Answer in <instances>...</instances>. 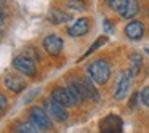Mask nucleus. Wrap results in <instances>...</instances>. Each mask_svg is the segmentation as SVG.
Masks as SVG:
<instances>
[{
    "label": "nucleus",
    "instance_id": "obj_27",
    "mask_svg": "<svg viewBox=\"0 0 149 133\" xmlns=\"http://www.w3.org/2000/svg\"><path fill=\"white\" fill-rule=\"evenodd\" d=\"M146 52H148V53H149V50H146Z\"/></svg>",
    "mask_w": 149,
    "mask_h": 133
},
{
    "label": "nucleus",
    "instance_id": "obj_18",
    "mask_svg": "<svg viewBox=\"0 0 149 133\" xmlns=\"http://www.w3.org/2000/svg\"><path fill=\"white\" fill-rule=\"evenodd\" d=\"M128 0H109V7L112 11H117V13H122L125 10Z\"/></svg>",
    "mask_w": 149,
    "mask_h": 133
},
{
    "label": "nucleus",
    "instance_id": "obj_22",
    "mask_svg": "<svg viewBox=\"0 0 149 133\" xmlns=\"http://www.w3.org/2000/svg\"><path fill=\"white\" fill-rule=\"evenodd\" d=\"M8 107V101H7V96L0 93V114L5 112V109Z\"/></svg>",
    "mask_w": 149,
    "mask_h": 133
},
{
    "label": "nucleus",
    "instance_id": "obj_10",
    "mask_svg": "<svg viewBox=\"0 0 149 133\" xmlns=\"http://www.w3.org/2000/svg\"><path fill=\"white\" fill-rule=\"evenodd\" d=\"M88 31H90V19L88 18H80L69 27L68 34L71 37H84Z\"/></svg>",
    "mask_w": 149,
    "mask_h": 133
},
{
    "label": "nucleus",
    "instance_id": "obj_17",
    "mask_svg": "<svg viewBox=\"0 0 149 133\" xmlns=\"http://www.w3.org/2000/svg\"><path fill=\"white\" fill-rule=\"evenodd\" d=\"M141 68V55L139 53H133L130 56V74L132 75H136Z\"/></svg>",
    "mask_w": 149,
    "mask_h": 133
},
{
    "label": "nucleus",
    "instance_id": "obj_4",
    "mask_svg": "<svg viewBox=\"0 0 149 133\" xmlns=\"http://www.w3.org/2000/svg\"><path fill=\"white\" fill-rule=\"evenodd\" d=\"M13 68L16 71L23 72L24 75H31V77L36 75V72H37L34 61L31 58H27V56H16V58H13Z\"/></svg>",
    "mask_w": 149,
    "mask_h": 133
},
{
    "label": "nucleus",
    "instance_id": "obj_24",
    "mask_svg": "<svg viewBox=\"0 0 149 133\" xmlns=\"http://www.w3.org/2000/svg\"><path fill=\"white\" fill-rule=\"evenodd\" d=\"M3 26V15H2V11H0V27Z\"/></svg>",
    "mask_w": 149,
    "mask_h": 133
},
{
    "label": "nucleus",
    "instance_id": "obj_19",
    "mask_svg": "<svg viewBox=\"0 0 149 133\" xmlns=\"http://www.w3.org/2000/svg\"><path fill=\"white\" fill-rule=\"evenodd\" d=\"M106 42H107V37H100V39H96V40H95V43H93V45H91L90 48L87 50V53H85V55H84V58H87L88 55H91V53H93L95 50H98V48H100L101 45H104V43H106Z\"/></svg>",
    "mask_w": 149,
    "mask_h": 133
},
{
    "label": "nucleus",
    "instance_id": "obj_9",
    "mask_svg": "<svg viewBox=\"0 0 149 133\" xmlns=\"http://www.w3.org/2000/svg\"><path fill=\"white\" fill-rule=\"evenodd\" d=\"M125 36L132 40H139L144 36V24L141 21H130L125 26Z\"/></svg>",
    "mask_w": 149,
    "mask_h": 133
},
{
    "label": "nucleus",
    "instance_id": "obj_5",
    "mask_svg": "<svg viewBox=\"0 0 149 133\" xmlns=\"http://www.w3.org/2000/svg\"><path fill=\"white\" fill-rule=\"evenodd\" d=\"M130 85H132V74L130 72H122L117 80V85H116V91H114V98L116 100H123V98L128 95V90H130Z\"/></svg>",
    "mask_w": 149,
    "mask_h": 133
},
{
    "label": "nucleus",
    "instance_id": "obj_12",
    "mask_svg": "<svg viewBox=\"0 0 149 133\" xmlns=\"http://www.w3.org/2000/svg\"><path fill=\"white\" fill-rule=\"evenodd\" d=\"M5 87L8 88L10 91H13V93H19V91H23L24 88H26V82L23 80L21 77H18V75H7V79H5Z\"/></svg>",
    "mask_w": 149,
    "mask_h": 133
},
{
    "label": "nucleus",
    "instance_id": "obj_6",
    "mask_svg": "<svg viewBox=\"0 0 149 133\" xmlns=\"http://www.w3.org/2000/svg\"><path fill=\"white\" fill-rule=\"evenodd\" d=\"M29 116H31V120H32L34 123H37L42 130H50V128H52V120H50L48 112H47L45 109L32 107L31 112H29Z\"/></svg>",
    "mask_w": 149,
    "mask_h": 133
},
{
    "label": "nucleus",
    "instance_id": "obj_26",
    "mask_svg": "<svg viewBox=\"0 0 149 133\" xmlns=\"http://www.w3.org/2000/svg\"><path fill=\"white\" fill-rule=\"evenodd\" d=\"M148 18H149V8H148Z\"/></svg>",
    "mask_w": 149,
    "mask_h": 133
},
{
    "label": "nucleus",
    "instance_id": "obj_1",
    "mask_svg": "<svg viewBox=\"0 0 149 133\" xmlns=\"http://www.w3.org/2000/svg\"><path fill=\"white\" fill-rule=\"evenodd\" d=\"M88 75L98 85H104L111 77V64L106 59H96L88 66Z\"/></svg>",
    "mask_w": 149,
    "mask_h": 133
},
{
    "label": "nucleus",
    "instance_id": "obj_7",
    "mask_svg": "<svg viewBox=\"0 0 149 133\" xmlns=\"http://www.w3.org/2000/svg\"><path fill=\"white\" fill-rule=\"evenodd\" d=\"M52 98L56 101V103H59L61 106H64V107L75 106V101H74V98H72V95L69 93V90H68V88H64V87L55 88L53 93H52Z\"/></svg>",
    "mask_w": 149,
    "mask_h": 133
},
{
    "label": "nucleus",
    "instance_id": "obj_2",
    "mask_svg": "<svg viewBox=\"0 0 149 133\" xmlns=\"http://www.w3.org/2000/svg\"><path fill=\"white\" fill-rule=\"evenodd\" d=\"M123 122L119 116H106L100 122V133H122Z\"/></svg>",
    "mask_w": 149,
    "mask_h": 133
},
{
    "label": "nucleus",
    "instance_id": "obj_20",
    "mask_svg": "<svg viewBox=\"0 0 149 133\" xmlns=\"http://www.w3.org/2000/svg\"><path fill=\"white\" fill-rule=\"evenodd\" d=\"M68 7L74 8V10H85V2L84 0H69Z\"/></svg>",
    "mask_w": 149,
    "mask_h": 133
},
{
    "label": "nucleus",
    "instance_id": "obj_15",
    "mask_svg": "<svg viewBox=\"0 0 149 133\" xmlns=\"http://www.w3.org/2000/svg\"><path fill=\"white\" fill-rule=\"evenodd\" d=\"M45 130H42L37 123L31 122H19L18 123V133H43Z\"/></svg>",
    "mask_w": 149,
    "mask_h": 133
},
{
    "label": "nucleus",
    "instance_id": "obj_3",
    "mask_svg": "<svg viewBox=\"0 0 149 133\" xmlns=\"http://www.w3.org/2000/svg\"><path fill=\"white\" fill-rule=\"evenodd\" d=\"M45 111L48 112L50 117H53V119L56 120V122H66V120L69 119L68 112L64 111V106H61L59 103H56L52 96L45 101Z\"/></svg>",
    "mask_w": 149,
    "mask_h": 133
},
{
    "label": "nucleus",
    "instance_id": "obj_21",
    "mask_svg": "<svg viewBox=\"0 0 149 133\" xmlns=\"http://www.w3.org/2000/svg\"><path fill=\"white\" fill-rule=\"evenodd\" d=\"M139 100H141V103L144 104V106H148L149 107V87H146V88H143L141 90V95H139Z\"/></svg>",
    "mask_w": 149,
    "mask_h": 133
},
{
    "label": "nucleus",
    "instance_id": "obj_14",
    "mask_svg": "<svg viewBox=\"0 0 149 133\" xmlns=\"http://www.w3.org/2000/svg\"><path fill=\"white\" fill-rule=\"evenodd\" d=\"M138 11H139L138 0H128V3H127L125 10H123L120 15H122L125 19H132V18H135L136 15H138Z\"/></svg>",
    "mask_w": 149,
    "mask_h": 133
},
{
    "label": "nucleus",
    "instance_id": "obj_8",
    "mask_svg": "<svg viewBox=\"0 0 149 133\" xmlns=\"http://www.w3.org/2000/svg\"><path fill=\"white\" fill-rule=\"evenodd\" d=\"M63 45H64V43H63V39L58 36H55V34H50V36H47L45 39H43V48L53 56L61 53Z\"/></svg>",
    "mask_w": 149,
    "mask_h": 133
},
{
    "label": "nucleus",
    "instance_id": "obj_23",
    "mask_svg": "<svg viewBox=\"0 0 149 133\" xmlns=\"http://www.w3.org/2000/svg\"><path fill=\"white\" fill-rule=\"evenodd\" d=\"M104 31H106V34H111L114 31V27H112V24H111L109 19H104Z\"/></svg>",
    "mask_w": 149,
    "mask_h": 133
},
{
    "label": "nucleus",
    "instance_id": "obj_25",
    "mask_svg": "<svg viewBox=\"0 0 149 133\" xmlns=\"http://www.w3.org/2000/svg\"><path fill=\"white\" fill-rule=\"evenodd\" d=\"M5 3V0H0V5H3Z\"/></svg>",
    "mask_w": 149,
    "mask_h": 133
},
{
    "label": "nucleus",
    "instance_id": "obj_28",
    "mask_svg": "<svg viewBox=\"0 0 149 133\" xmlns=\"http://www.w3.org/2000/svg\"><path fill=\"white\" fill-rule=\"evenodd\" d=\"M107 2H109V0H107Z\"/></svg>",
    "mask_w": 149,
    "mask_h": 133
},
{
    "label": "nucleus",
    "instance_id": "obj_11",
    "mask_svg": "<svg viewBox=\"0 0 149 133\" xmlns=\"http://www.w3.org/2000/svg\"><path fill=\"white\" fill-rule=\"evenodd\" d=\"M47 19L53 24H63V23L71 21L72 15L68 13V11H64V10H59V8H52V10L47 13Z\"/></svg>",
    "mask_w": 149,
    "mask_h": 133
},
{
    "label": "nucleus",
    "instance_id": "obj_16",
    "mask_svg": "<svg viewBox=\"0 0 149 133\" xmlns=\"http://www.w3.org/2000/svg\"><path fill=\"white\" fill-rule=\"evenodd\" d=\"M68 90H69V93L72 95L75 104H80L82 101H84L85 96H84V91H82V87L79 84H69L68 85Z\"/></svg>",
    "mask_w": 149,
    "mask_h": 133
},
{
    "label": "nucleus",
    "instance_id": "obj_13",
    "mask_svg": "<svg viewBox=\"0 0 149 133\" xmlns=\"http://www.w3.org/2000/svg\"><path fill=\"white\" fill-rule=\"evenodd\" d=\"M80 87H82V91H84V96L87 98V100L93 101V103L100 101V93H98V90L95 88V85L91 84V80L84 79V80L80 82Z\"/></svg>",
    "mask_w": 149,
    "mask_h": 133
}]
</instances>
